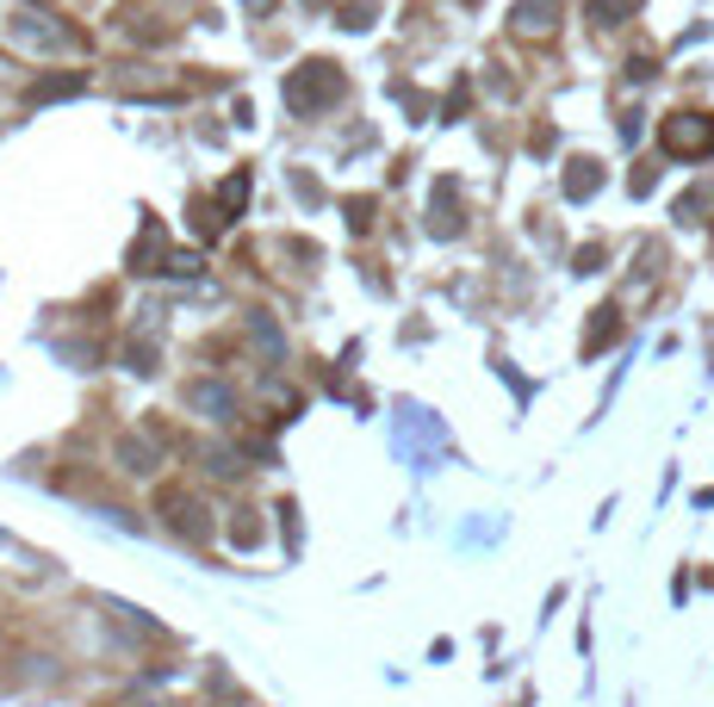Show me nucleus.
Wrapping results in <instances>:
<instances>
[{"instance_id":"obj_1","label":"nucleus","mask_w":714,"mask_h":707,"mask_svg":"<svg viewBox=\"0 0 714 707\" xmlns=\"http://www.w3.org/2000/svg\"><path fill=\"white\" fill-rule=\"evenodd\" d=\"M658 143H665V155H683V162L714 155V118L709 113H671L665 131H658Z\"/></svg>"},{"instance_id":"obj_2","label":"nucleus","mask_w":714,"mask_h":707,"mask_svg":"<svg viewBox=\"0 0 714 707\" xmlns=\"http://www.w3.org/2000/svg\"><path fill=\"white\" fill-rule=\"evenodd\" d=\"M336 94H342V75H336L329 62H305V69L286 81V106H299V113H317V106L336 99Z\"/></svg>"},{"instance_id":"obj_3","label":"nucleus","mask_w":714,"mask_h":707,"mask_svg":"<svg viewBox=\"0 0 714 707\" xmlns=\"http://www.w3.org/2000/svg\"><path fill=\"white\" fill-rule=\"evenodd\" d=\"M560 32V0H522L516 7V38H553Z\"/></svg>"},{"instance_id":"obj_4","label":"nucleus","mask_w":714,"mask_h":707,"mask_svg":"<svg viewBox=\"0 0 714 707\" xmlns=\"http://www.w3.org/2000/svg\"><path fill=\"white\" fill-rule=\"evenodd\" d=\"M597 187H602L597 162H572V174H565V192H572V199H584V192H597Z\"/></svg>"},{"instance_id":"obj_5","label":"nucleus","mask_w":714,"mask_h":707,"mask_svg":"<svg viewBox=\"0 0 714 707\" xmlns=\"http://www.w3.org/2000/svg\"><path fill=\"white\" fill-rule=\"evenodd\" d=\"M640 0H590V25H621Z\"/></svg>"}]
</instances>
